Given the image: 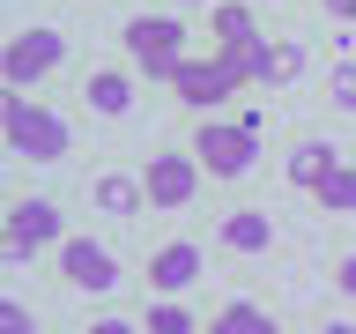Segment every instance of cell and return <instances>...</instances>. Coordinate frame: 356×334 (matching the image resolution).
Segmentation results:
<instances>
[{
	"label": "cell",
	"mask_w": 356,
	"mask_h": 334,
	"mask_svg": "<svg viewBox=\"0 0 356 334\" xmlns=\"http://www.w3.org/2000/svg\"><path fill=\"white\" fill-rule=\"evenodd\" d=\"M216 334H275V319H267L252 297H230V305L216 312Z\"/></svg>",
	"instance_id": "cell-17"
},
{
	"label": "cell",
	"mask_w": 356,
	"mask_h": 334,
	"mask_svg": "<svg viewBox=\"0 0 356 334\" xmlns=\"http://www.w3.org/2000/svg\"><path fill=\"white\" fill-rule=\"evenodd\" d=\"M238 82H245V74H238V60H230V52H216V60H178V74H171V89H178L193 111H216Z\"/></svg>",
	"instance_id": "cell-6"
},
{
	"label": "cell",
	"mask_w": 356,
	"mask_h": 334,
	"mask_svg": "<svg viewBox=\"0 0 356 334\" xmlns=\"http://www.w3.org/2000/svg\"><path fill=\"white\" fill-rule=\"evenodd\" d=\"M193 283H200V245L193 238L156 245V260H149V289H156V297H186Z\"/></svg>",
	"instance_id": "cell-10"
},
{
	"label": "cell",
	"mask_w": 356,
	"mask_h": 334,
	"mask_svg": "<svg viewBox=\"0 0 356 334\" xmlns=\"http://www.w3.org/2000/svg\"><path fill=\"white\" fill-rule=\"evenodd\" d=\"M238 60V74L245 82H267V89H282V82H297L305 74V45H245V52H230Z\"/></svg>",
	"instance_id": "cell-9"
},
{
	"label": "cell",
	"mask_w": 356,
	"mask_h": 334,
	"mask_svg": "<svg viewBox=\"0 0 356 334\" xmlns=\"http://www.w3.org/2000/svg\"><path fill=\"white\" fill-rule=\"evenodd\" d=\"M327 15H341V22H356V0H327Z\"/></svg>",
	"instance_id": "cell-22"
},
{
	"label": "cell",
	"mask_w": 356,
	"mask_h": 334,
	"mask_svg": "<svg viewBox=\"0 0 356 334\" xmlns=\"http://www.w3.org/2000/svg\"><path fill=\"white\" fill-rule=\"evenodd\" d=\"M60 275L82 289V297H111V289H119V260H111L97 238H60Z\"/></svg>",
	"instance_id": "cell-7"
},
{
	"label": "cell",
	"mask_w": 356,
	"mask_h": 334,
	"mask_svg": "<svg viewBox=\"0 0 356 334\" xmlns=\"http://www.w3.org/2000/svg\"><path fill=\"white\" fill-rule=\"evenodd\" d=\"M89 111H97V119H127L134 111V74H119V67H104V74H89Z\"/></svg>",
	"instance_id": "cell-13"
},
{
	"label": "cell",
	"mask_w": 356,
	"mask_h": 334,
	"mask_svg": "<svg viewBox=\"0 0 356 334\" xmlns=\"http://www.w3.org/2000/svg\"><path fill=\"white\" fill-rule=\"evenodd\" d=\"M334 164H341V156H334V141H319V134H312V141H297V149H289V186H305V193H312Z\"/></svg>",
	"instance_id": "cell-14"
},
{
	"label": "cell",
	"mask_w": 356,
	"mask_h": 334,
	"mask_svg": "<svg viewBox=\"0 0 356 334\" xmlns=\"http://www.w3.org/2000/svg\"><path fill=\"white\" fill-rule=\"evenodd\" d=\"M89 200H97L104 216H119V223H127L134 208H149V186H141L134 171H97V186H89Z\"/></svg>",
	"instance_id": "cell-12"
},
{
	"label": "cell",
	"mask_w": 356,
	"mask_h": 334,
	"mask_svg": "<svg viewBox=\"0 0 356 334\" xmlns=\"http://www.w3.org/2000/svg\"><path fill=\"white\" fill-rule=\"evenodd\" d=\"M193 156L208 178H245L260 164V119H200Z\"/></svg>",
	"instance_id": "cell-2"
},
{
	"label": "cell",
	"mask_w": 356,
	"mask_h": 334,
	"mask_svg": "<svg viewBox=\"0 0 356 334\" xmlns=\"http://www.w3.org/2000/svg\"><path fill=\"white\" fill-rule=\"evenodd\" d=\"M312 200H319L327 216H349V208H356V164H334V171L312 186Z\"/></svg>",
	"instance_id": "cell-16"
},
{
	"label": "cell",
	"mask_w": 356,
	"mask_h": 334,
	"mask_svg": "<svg viewBox=\"0 0 356 334\" xmlns=\"http://www.w3.org/2000/svg\"><path fill=\"white\" fill-rule=\"evenodd\" d=\"M0 134H8V149H15V156H30V164H60V156H67V141H74V127H67L60 111L30 104L22 89H8V104H0Z\"/></svg>",
	"instance_id": "cell-1"
},
{
	"label": "cell",
	"mask_w": 356,
	"mask_h": 334,
	"mask_svg": "<svg viewBox=\"0 0 356 334\" xmlns=\"http://www.w3.org/2000/svg\"><path fill=\"white\" fill-rule=\"evenodd\" d=\"M334 283H341V297H356V253H349L341 267H334Z\"/></svg>",
	"instance_id": "cell-21"
},
{
	"label": "cell",
	"mask_w": 356,
	"mask_h": 334,
	"mask_svg": "<svg viewBox=\"0 0 356 334\" xmlns=\"http://www.w3.org/2000/svg\"><path fill=\"white\" fill-rule=\"evenodd\" d=\"M60 238H67V223H60V208H52V200H15V208H8V223H0V253H8V267L38 260L44 245H60Z\"/></svg>",
	"instance_id": "cell-4"
},
{
	"label": "cell",
	"mask_w": 356,
	"mask_h": 334,
	"mask_svg": "<svg viewBox=\"0 0 356 334\" xmlns=\"http://www.w3.org/2000/svg\"><path fill=\"white\" fill-rule=\"evenodd\" d=\"M141 334H193V312L178 305V297H156L149 319H141Z\"/></svg>",
	"instance_id": "cell-18"
},
{
	"label": "cell",
	"mask_w": 356,
	"mask_h": 334,
	"mask_svg": "<svg viewBox=\"0 0 356 334\" xmlns=\"http://www.w3.org/2000/svg\"><path fill=\"white\" fill-rule=\"evenodd\" d=\"M216 238L230 245V253H245V260H260L267 245H275V216H267V208H230Z\"/></svg>",
	"instance_id": "cell-11"
},
{
	"label": "cell",
	"mask_w": 356,
	"mask_h": 334,
	"mask_svg": "<svg viewBox=\"0 0 356 334\" xmlns=\"http://www.w3.org/2000/svg\"><path fill=\"white\" fill-rule=\"evenodd\" d=\"M327 97H334V111H356V60H334V74H327Z\"/></svg>",
	"instance_id": "cell-19"
},
{
	"label": "cell",
	"mask_w": 356,
	"mask_h": 334,
	"mask_svg": "<svg viewBox=\"0 0 356 334\" xmlns=\"http://www.w3.org/2000/svg\"><path fill=\"white\" fill-rule=\"evenodd\" d=\"M216 45H222V52L260 45V30H252V0H216Z\"/></svg>",
	"instance_id": "cell-15"
},
{
	"label": "cell",
	"mask_w": 356,
	"mask_h": 334,
	"mask_svg": "<svg viewBox=\"0 0 356 334\" xmlns=\"http://www.w3.org/2000/svg\"><path fill=\"white\" fill-rule=\"evenodd\" d=\"M60 60H67V38L38 22V30H15V38H8V52H0V74H8V89H30V82H44Z\"/></svg>",
	"instance_id": "cell-5"
},
{
	"label": "cell",
	"mask_w": 356,
	"mask_h": 334,
	"mask_svg": "<svg viewBox=\"0 0 356 334\" xmlns=\"http://www.w3.org/2000/svg\"><path fill=\"white\" fill-rule=\"evenodd\" d=\"M0 334H30V305H15V297H0Z\"/></svg>",
	"instance_id": "cell-20"
},
{
	"label": "cell",
	"mask_w": 356,
	"mask_h": 334,
	"mask_svg": "<svg viewBox=\"0 0 356 334\" xmlns=\"http://www.w3.org/2000/svg\"><path fill=\"white\" fill-rule=\"evenodd\" d=\"M200 156H178V149H163L149 164V171H141V186H149V208H186V200L200 193Z\"/></svg>",
	"instance_id": "cell-8"
},
{
	"label": "cell",
	"mask_w": 356,
	"mask_h": 334,
	"mask_svg": "<svg viewBox=\"0 0 356 334\" xmlns=\"http://www.w3.org/2000/svg\"><path fill=\"white\" fill-rule=\"evenodd\" d=\"M319 334H356V327H349V319H334V327H319Z\"/></svg>",
	"instance_id": "cell-24"
},
{
	"label": "cell",
	"mask_w": 356,
	"mask_h": 334,
	"mask_svg": "<svg viewBox=\"0 0 356 334\" xmlns=\"http://www.w3.org/2000/svg\"><path fill=\"white\" fill-rule=\"evenodd\" d=\"M89 334H134V327H127V319H97Z\"/></svg>",
	"instance_id": "cell-23"
},
{
	"label": "cell",
	"mask_w": 356,
	"mask_h": 334,
	"mask_svg": "<svg viewBox=\"0 0 356 334\" xmlns=\"http://www.w3.org/2000/svg\"><path fill=\"white\" fill-rule=\"evenodd\" d=\"M127 60L141 67V74H163V82H171L178 60H186V22L178 15H134L127 22Z\"/></svg>",
	"instance_id": "cell-3"
}]
</instances>
